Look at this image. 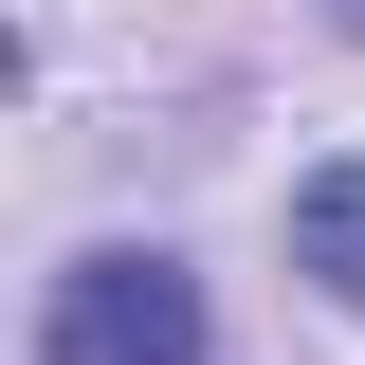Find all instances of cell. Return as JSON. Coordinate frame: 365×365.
Segmentation results:
<instances>
[{"label": "cell", "instance_id": "3", "mask_svg": "<svg viewBox=\"0 0 365 365\" xmlns=\"http://www.w3.org/2000/svg\"><path fill=\"white\" fill-rule=\"evenodd\" d=\"M329 19H347V37H365V0H329Z\"/></svg>", "mask_w": 365, "mask_h": 365}, {"label": "cell", "instance_id": "2", "mask_svg": "<svg viewBox=\"0 0 365 365\" xmlns=\"http://www.w3.org/2000/svg\"><path fill=\"white\" fill-rule=\"evenodd\" d=\"M292 274L365 311V165H311V182H292Z\"/></svg>", "mask_w": 365, "mask_h": 365}, {"label": "cell", "instance_id": "1", "mask_svg": "<svg viewBox=\"0 0 365 365\" xmlns=\"http://www.w3.org/2000/svg\"><path fill=\"white\" fill-rule=\"evenodd\" d=\"M37 365H201V274L182 256H73L55 274V329H37Z\"/></svg>", "mask_w": 365, "mask_h": 365}]
</instances>
